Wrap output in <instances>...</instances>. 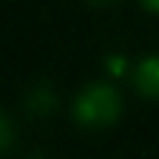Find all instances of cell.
Segmentation results:
<instances>
[{"instance_id": "6da1fadb", "label": "cell", "mask_w": 159, "mask_h": 159, "mask_svg": "<svg viewBox=\"0 0 159 159\" xmlns=\"http://www.w3.org/2000/svg\"><path fill=\"white\" fill-rule=\"evenodd\" d=\"M122 112L119 92L112 84L97 82L89 84L80 97L75 99V117L82 127H109Z\"/></svg>"}, {"instance_id": "7a4b0ae2", "label": "cell", "mask_w": 159, "mask_h": 159, "mask_svg": "<svg viewBox=\"0 0 159 159\" xmlns=\"http://www.w3.org/2000/svg\"><path fill=\"white\" fill-rule=\"evenodd\" d=\"M134 84H137V89H139L144 97L159 99V57H157V55L144 57V60L137 65Z\"/></svg>"}, {"instance_id": "3957f363", "label": "cell", "mask_w": 159, "mask_h": 159, "mask_svg": "<svg viewBox=\"0 0 159 159\" xmlns=\"http://www.w3.org/2000/svg\"><path fill=\"white\" fill-rule=\"evenodd\" d=\"M25 104H27L30 112H35V114L42 117V114H47V112L55 107V92L50 89V84L37 82L35 87L27 89V94H25Z\"/></svg>"}, {"instance_id": "277c9868", "label": "cell", "mask_w": 159, "mask_h": 159, "mask_svg": "<svg viewBox=\"0 0 159 159\" xmlns=\"http://www.w3.org/2000/svg\"><path fill=\"white\" fill-rule=\"evenodd\" d=\"M10 147H12V119L2 112V117H0V149L7 152Z\"/></svg>"}, {"instance_id": "5b68a950", "label": "cell", "mask_w": 159, "mask_h": 159, "mask_svg": "<svg viewBox=\"0 0 159 159\" xmlns=\"http://www.w3.org/2000/svg\"><path fill=\"white\" fill-rule=\"evenodd\" d=\"M107 67L112 75H122L124 72V57H109L107 60Z\"/></svg>"}, {"instance_id": "8992f818", "label": "cell", "mask_w": 159, "mask_h": 159, "mask_svg": "<svg viewBox=\"0 0 159 159\" xmlns=\"http://www.w3.org/2000/svg\"><path fill=\"white\" fill-rule=\"evenodd\" d=\"M139 2H142L149 12H157V15H159V0H139Z\"/></svg>"}, {"instance_id": "52a82bcc", "label": "cell", "mask_w": 159, "mask_h": 159, "mask_svg": "<svg viewBox=\"0 0 159 159\" xmlns=\"http://www.w3.org/2000/svg\"><path fill=\"white\" fill-rule=\"evenodd\" d=\"M27 159H42V157H37V154H32V157H27Z\"/></svg>"}, {"instance_id": "ba28073f", "label": "cell", "mask_w": 159, "mask_h": 159, "mask_svg": "<svg viewBox=\"0 0 159 159\" xmlns=\"http://www.w3.org/2000/svg\"><path fill=\"white\" fill-rule=\"evenodd\" d=\"M99 2H107V0H99Z\"/></svg>"}]
</instances>
